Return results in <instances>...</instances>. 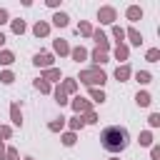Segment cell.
Returning <instances> with one entry per match:
<instances>
[{
	"instance_id": "30",
	"label": "cell",
	"mask_w": 160,
	"mask_h": 160,
	"mask_svg": "<svg viewBox=\"0 0 160 160\" xmlns=\"http://www.w3.org/2000/svg\"><path fill=\"white\" fill-rule=\"evenodd\" d=\"M112 38H118V40H122V38H125V30H122L120 25H112Z\"/></svg>"
},
{
	"instance_id": "23",
	"label": "cell",
	"mask_w": 160,
	"mask_h": 160,
	"mask_svg": "<svg viewBox=\"0 0 160 160\" xmlns=\"http://www.w3.org/2000/svg\"><path fill=\"white\" fill-rule=\"evenodd\" d=\"M145 58H148L150 62H158V58H160V50H158V48H150V50L145 52Z\"/></svg>"
},
{
	"instance_id": "14",
	"label": "cell",
	"mask_w": 160,
	"mask_h": 160,
	"mask_svg": "<svg viewBox=\"0 0 160 160\" xmlns=\"http://www.w3.org/2000/svg\"><path fill=\"white\" fill-rule=\"evenodd\" d=\"M42 80H45V82H48V80H60V70H58V68H48L45 75H42Z\"/></svg>"
},
{
	"instance_id": "2",
	"label": "cell",
	"mask_w": 160,
	"mask_h": 160,
	"mask_svg": "<svg viewBox=\"0 0 160 160\" xmlns=\"http://www.w3.org/2000/svg\"><path fill=\"white\" fill-rule=\"evenodd\" d=\"M108 78H105V72L100 70V68H88V70H82L80 72V82H85V85H102Z\"/></svg>"
},
{
	"instance_id": "31",
	"label": "cell",
	"mask_w": 160,
	"mask_h": 160,
	"mask_svg": "<svg viewBox=\"0 0 160 160\" xmlns=\"http://www.w3.org/2000/svg\"><path fill=\"white\" fill-rule=\"evenodd\" d=\"M0 80H2V82H5V85H10V82H12V80H15V75H12V72H10V70H5V72H2V75H0Z\"/></svg>"
},
{
	"instance_id": "41",
	"label": "cell",
	"mask_w": 160,
	"mask_h": 160,
	"mask_svg": "<svg viewBox=\"0 0 160 160\" xmlns=\"http://www.w3.org/2000/svg\"><path fill=\"white\" fill-rule=\"evenodd\" d=\"M25 160H35V158H25Z\"/></svg>"
},
{
	"instance_id": "3",
	"label": "cell",
	"mask_w": 160,
	"mask_h": 160,
	"mask_svg": "<svg viewBox=\"0 0 160 160\" xmlns=\"http://www.w3.org/2000/svg\"><path fill=\"white\" fill-rule=\"evenodd\" d=\"M98 20L105 22V25H112L115 22V8H100L98 10Z\"/></svg>"
},
{
	"instance_id": "6",
	"label": "cell",
	"mask_w": 160,
	"mask_h": 160,
	"mask_svg": "<svg viewBox=\"0 0 160 160\" xmlns=\"http://www.w3.org/2000/svg\"><path fill=\"white\" fill-rule=\"evenodd\" d=\"M10 120H12V125H18V128L22 125V112H20V105H18V102L10 105Z\"/></svg>"
},
{
	"instance_id": "16",
	"label": "cell",
	"mask_w": 160,
	"mask_h": 160,
	"mask_svg": "<svg viewBox=\"0 0 160 160\" xmlns=\"http://www.w3.org/2000/svg\"><path fill=\"white\" fill-rule=\"evenodd\" d=\"M12 60H15V55L10 50H0V65H12Z\"/></svg>"
},
{
	"instance_id": "11",
	"label": "cell",
	"mask_w": 160,
	"mask_h": 160,
	"mask_svg": "<svg viewBox=\"0 0 160 160\" xmlns=\"http://www.w3.org/2000/svg\"><path fill=\"white\" fill-rule=\"evenodd\" d=\"M52 48H55V52H60V55H68V52H70V45H68L65 40H55Z\"/></svg>"
},
{
	"instance_id": "9",
	"label": "cell",
	"mask_w": 160,
	"mask_h": 160,
	"mask_svg": "<svg viewBox=\"0 0 160 160\" xmlns=\"http://www.w3.org/2000/svg\"><path fill=\"white\" fill-rule=\"evenodd\" d=\"M32 32H35V35H38V38H45V35H48V32H50V25H48V22H42V20H40V22H35V28H32Z\"/></svg>"
},
{
	"instance_id": "42",
	"label": "cell",
	"mask_w": 160,
	"mask_h": 160,
	"mask_svg": "<svg viewBox=\"0 0 160 160\" xmlns=\"http://www.w3.org/2000/svg\"><path fill=\"white\" fill-rule=\"evenodd\" d=\"M10 160H18V158H10Z\"/></svg>"
},
{
	"instance_id": "29",
	"label": "cell",
	"mask_w": 160,
	"mask_h": 160,
	"mask_svg": "<svg viewBox=\"0 0 160 160\" xmlns=\"http://www.w3.org/2000/svg\"><path fill=\"white\" fill-rule=\"evenodd\" d=\"M62 145H68V148L75 145V132H65V135H62Z\"/></svg>"
},
{
	"instance_id": "7",
	"label": "cell",
	"mask_w": 160,
	"mask_h": 160,
	"mask_svg": "<svg viewBox=\"0 0 160 160\" xmlns=\"http://www.w3.org/2000/svg\"><path fill=\"white\" fill-rule=\"evenodd\" d=\"M72 108H75L78 115H80V112H90V102H88L85 98H75V100H72Z\"/></svg>"
},
{
	"instance_id": "8",
	"label": "cell",
	"mask_w": 160,
	"mask_h": 160,
	"mask_svg": "<svg viewBox=\"0 0 160 160\" xmlns=\"http://www.w3.org/2000/svg\"><path fill=\"white\" fill-rule=\"evenodd\" d=\"M140 18H142V10H140L138 5H130V8H128V20H130V22H138Z\"/></svg>"
},
{
	"instance_id": "5",
	"label": "cell",
	"mask_w": 160,
	"mask_h": 160,
	"mask_svg": "<svg viewBox=\"0 0 160 160\" xmlns=\"http://www.w3.org/2000/svg\"><path fill=\"white\" fill-rule=\"evenodd\" d=\"M92 38H95V42H98V50H108L110 48V42H108V38H105V32L102 30H92Z\"/></svg>"
},
{
	"instance_id": "18",
	"label": "cell",
	"mask_w": 160,
	"mask_h": 160,
	"mask_svg": "<svg viewBox=\"0 0 160 160\" xmlns=\"http://www.w3.org/2000/svg\"><path fill=\"white\" fill-rule=\"evenodd\" d=\"M60 90H62L65 95H68V92H75V90H78V82H75V80H65V82L60 85Z\"/></svg>"
},
{
	"instance_id": "15",
	"label": "cell",
	"mask_w": 160,
	"mask_h": 160,
	"mask_svg": "<svg viewBox=\"0 0 160 160\" xmlns=\"http://www.w3.org/2000/svg\"><path fill=\"white\" fill-rule=\"evenodd\" d=\"M115 78H118L120 82H122V80H128V78H130V68H128V65H120V68L115 70Z\"/></svg>"
},
{
	"instance_id": "28",
	"label": "cell",
	"mask_w": 160,
	"mask_h": 160,
	"mask_svg": "<svg viewBox=\"0 0 160 160\" xmlns=\"http://www.w3.org/2000/svg\"><path fill=\"white\" fill-rule=\"evenodd\" d=\"M78 32H82V35H92V28H90V22H80V25H78Z\"/></svg>"
},
{
	"instance_id": "19",
	"label": "cell",
	"mask_w": 160,
	"mask_h": 160,
	"mask_svg": "<svg viewBox=\"0 0 160 160\" xmlns=\"http://www.w3.org/2000/svg\"><path fill=\"white\" fill-rule=\"evenodd\" d=\"M135 100H138V105H140V108H148V105H150V92H138V95H135Z\"/></svg>"
},
{
	"instance_id": "38",
	"label": "cell",
	"mask_w": 160,
	"mask_h": 160,
	"mask_svg": "<svg viewBox=\"0 0 160 160\" xmlns=\"http://www.w3.org/2000/svg\"><path fill=\"white\" fill-rule=\"evenodd\" d=\"M150 155H152V160H160V148H152Z\"/></svg>"
},
{
	"instance_id": "26",
	"label": "cell",
	"mask_w": 160,
	"mask_h": 160,
	"mask_svg": "<svg viewBox=\"0 0 160 160\" xmlns=\"http://www.w3.org/2000/svg\"><path fill=\"white\" fill-rule=\"evenodd\" d=\"M35 88H38L40 92H50V82H45L42 78H40V80H35Z\"/></svg>"
},
{
	"instance_id": "34",
	"label": "cell",
	"mask_w": 160,
	"mask_h": 160,
	"mask_svg": "<svg viewBox=\"0 0 160 160\" xmlns=\"http://www.w3.org/2000/svg\"><path fill=\"white\" fill-rule=\"evenodd\" d=\"M10 135H12V130H10L8 125H0V138H2V140H8Z\"/></svg>"
},
{
	"instance_id": "33",
	"label": "cell",
	"mask_w": 160,
	"mask_h": 160,
	"mask_svg": "<svg viewBox=\"0 0 160 160\" xmlns=\"http://www.w3.org/2000/svg\"><path fill=\"white\" fill-rule=\"evenodd\" d=\"M152 142V135L150 132H140V145H150Z\"/></svg>"
},
{
	"instance_id": "4",
	"label": "cell",
	"mask_w": 160,
	"mask_h": 160,
	"mask_svg": "<svg viewBox=\"0 0 160 160\" xmlns=\"http://www.w3.org/2000/svg\"><path fill=\"white\" fill-rule=\"evenodd\" d=\"M32 62H35L38 68H45V70H48V68L52 65V55H50V52H38V55L32 58Z\"/></svg>"
},
{
	"instance_id": "22",
	"label": "cell",
	"mask_w": 160,
	"mask_h": 160,
	"mask_svg": "<svg viewBox=\"0 0 160 160\" xmlns=\"http://www.w3.org/2000/svg\"><path fill=\"white\" fill-rule=\"evenodd\" d=\"M12 32H15V35H22V32H25V22H22V20H12Z\"/></svg>"
},
{
	"instance_id": "17",
	"label": "cell",
	"mask_w": 160,
	"mask_h": 160,
	"mask_svg": "<svg viewBox=\"0 0 160 160\" xmlns=\"http://www.w3.org/2000/svg\"><path fill=\"white\" fill-rule=\"evenodd\" d=\"M68 20H70V18H68L65 12H55V18H52V22H55L58 28H65V25H68Z\"/></svg>"
},
{
	"instance_id": "37",
	"label": "cell",
	"mask_w": 160,
	"mask_h": 160,
	"mask_svg": "<svg viewBox=\"0 0 160 160\" xmlns=\"http://www.w3.org/2000/svg\"><path fill=\"white\" fill-rule=\"evenodd\" d=\"M5 22H8V10L0 8V25H5Z\"/></svg>"
},
{
	"instance_id": "35",
	"label": "cell",
	"mask_w": 160,
	"mask_h": 160,
	"mask_svg": "<svg viewBox=\"0 0 160 160\" xmlns=\"http://www.w3.org/2000/svg\"><path fill=\"white\" fill-rule=\"evenodd\" d=\"M148 120H150V125H152V128H158V125H160V115H158V112H152Z\"/></svg>"
},
{
	"instance_id": "1",
	"label": "cell",
	"mask_w": 160,
	"mask_h": 160,
	"mask_svg": "<svg viewBox=\"0 0 160 160\" xmlns=\"http://www.w3.org/2000/svg\"><path fill=\"white\" fill-rule=\"evenodd\" d=\"M100 140H102V148H105L108 152H120V150L128 148V140H130V138H128V130H125V128L110 125V128L102 130Z\"/></svg>"
},
{
	"instance_id": "10",
	"label": "cell",
	"mask_w": 160,
	"mask_h": 160,
	"mask_svg": "<svg viewBox=\"0 0 160 160\" xmlns=\"http://www.w3.org/2000/svg\"><path fill=\"white\" fill-rule=\"evenodd\" d=\"M125 38H130V42H132V45H140V42H142V35H140V32H138L135 28L125 30Z\"/></svg>"
},
{
	"instance_id": "20",
	"label": "cell",
	"mask_w": 160,
	"mask_h": 160,
	"mask_svg": "<svg viewBox=\"0 0 160 160\" xmlns=\"http://www.w3.org/2000/svg\"><path fill=\"white\" fill-rule=\"evenodd\" d=\"M92 60L100 65V62H108V55H105L102 50H98V48H95V50H92Z\"/></svg>"
},
{
	"instance_id": "40",
	"label": "cell",
	"mask_w": 160,
	"mask_h": 160,
	"mask_svg": "<svg viewBox=\"0 0 160 160\" xmlns=\"http://www.w3.org/2000/svg\"><path fill=\"white\" fill-rule=\"evenodd\" d=\"M2 45H5V35L0 32V48H2Z\"/></svg>"
},
{
	"instance_id": "24",
	"label": "cell",
	"mask_w": 160,
	"mask_h": 160,
	"mask_svg": "<svg viewBox=\"0 0 160 160\" xmlns=\"http://www.w3.org/2000/svg\"><path fill=\"white\" fill-rule=\"evenodd\" d=\"M135 80H138V82H142V85H148V82H150V72L140 70V72H135Z\"/></svg>"
},
{
	"instance_id": "13",
	"label": "cell",
	"mask_w": 160,
	"mask_h": 160,
	"mask_svg": "<svg viewBox=\"0 0 160 160\" xmlns=\"http://www.w3.org/2000/svg\"><path fill=\"white\" fill-rule=\"evenodd\" d=\"M115 60H128V45L118 42V48H115Z\"/></svg>"
},
{
	"instance_id": "36",
	"label": "cell",
	"mask_w": 160,
	"mask_h": 160,
	"mask_svg": "<svg viewBox=\"0 0 160 160\" xmlns=\"http://www.w3.org/2000/svg\"><path fill=\"white\" fill-rule=\"evenodd\" d=\"M95 120H98V118H95V112L90 110V112H85V120H82V122H95Z\"/></svg>"
},
{
	"instance_id": "12",
	"label": "cell",
	"mask_w": 160,
	"mask_h": 160,
	"mask_svg": "<svg viewBox=\"0 0 160 160\" xmlns=\"http://www.w3.org/2000/svg\"><path fill=\"white\" fill-rule=\"evenodd\" d=\"M70 55H72V60H75V62H80V60H85V58H88V50H85V48H72V50H70Z\"/></svg>"
},
{
	"instance_id": "27",
	"label": "cell",
	"mask_w": 160,
	"mask_h": 160,
	"mask_svg": "<svg viewBox=\"0 0 160 160\" xmlns=\"http://www.w3.org/2000/svg\"><path fill=\"white\" fill-rule=\"evenodd\" d=\"M62 125H65V118H60V120H52L48 128H50L52 132H58V130H62Z\"/></svg>"
},
{
	"instance_id": "39",
	"label": "cell",
	"mask_w": 160,
	"mask_h": 160,
	"mask_svg": "<svg viewBox=\"0 0 160 160\" xmlns=\"http://www.w3.org/2000/svg\"><path fill=\"white\" fill-rule=\"evenodd\" d=\"M5 158V145H2V140H0V160Z\"/></svg>"
},
{
	"instance_id": "21",
	"label": "cell",
	"mask_w": 160,
	"mask_h": 160,
	"mask_svg": "<svg viewBox=\"0 0 160 160\" xmlns=\"http://www.w3.org/2000/svg\"><path fill=\"white\" fill-rule=\"evenodd\" d=\"M90 98H92V102H102V100H105V92L98 90V88H92V90H90Z\"/></svg>"
},
{
	"instance_id": "25",
	"label": "cell",
	"mask_w": 160,
	"mask_h": 160,
	"mask_svg": "<svg viewBox=\"0 0 160 160\" xmlns=\"http://www.w3.org/2000/svg\"><path fill=\"white\" fill-rule=\"evenodd\" d=\"M85 122H82V115H75V118H70V128L72 130H80Z\"/></svg>"
},
{
	"instance_id": "32",
	"label": "cell",
	"mask_w": 160,
	"mask_h": 160,
	"mask_svg": "<svg viewBox=\"0 0 160 160\" xmlns=\"http://www.w3.org/2000/svg\"><path fill=\"white\" fill-rule=\"evenodd\" d=\"M55 100H58L60 105H65V102H68V98H65V92H62L60 88H55Z\"/></svg>"
}]
</instances>
